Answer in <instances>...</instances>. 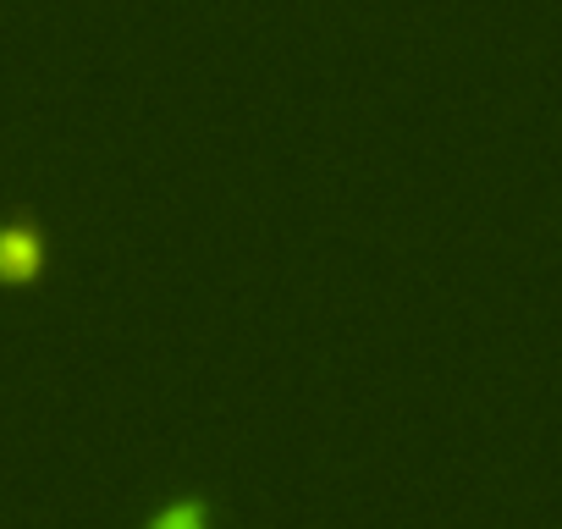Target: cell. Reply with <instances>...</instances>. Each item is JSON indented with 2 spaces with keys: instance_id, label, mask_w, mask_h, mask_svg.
Here are the masks:
<instances>
[{
  "instance_id": "cell-2",
  "label": "cell",
  "mask_w": 562,
  "mask_h": 529,
  "mask_svg": "<svg viewBox=\"0 0 562 529\" xmlns=\"http://www.w3.org/2000/svg\"><path fill=\"white\" fill-rule=\"evenodd\" d=\"M215 524V502L204 496V491H171L149 518H144V529H210Z\"/></svg>"
},
{
  "instance_id": "cell-1",
  "label": "cell",
  "mask_w": 562,
  "mask_h": 529,
  "mask_svg": "<svg viewBox=\"0 0 562 529\" xmlns=\"http://www.w3.org/2000/svg\"><path fill=\"white\" fill-rule=\"evenodd\" d=\"M56 264V226L34 204L0 210V288H29L45 282Z\"/></svg>"
}]
</instances>
